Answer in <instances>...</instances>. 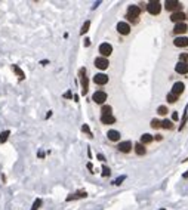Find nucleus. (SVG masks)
I'll list each match as a JSON object with an SVG mask.
<instances>
[{
  "mask_svg": "<svg viewBox=\"0 0 188 210\" xmlns=\"http://www.w3.org/2000/svg\"><path fill=\"white\" fill-rule=\"evenodd\" d=\"M86 197H87V193H86L85 189H80V191H76L71 195H68L67 201H73V200H79V198H86Z\"/></svg>",
  "mask_w": 188,
  "mask_h": 210,
  "instance_id": "nucleus-11",
  "label": "nucleus"
},
{
  "mask_svg": "<svg viewBox=\"0 0 188 210\" xmlns=\"http://www.w3.org/2000/svg\"><path fill=\"white\" fill-rule=\"evenodd\" d=\"M9 135H10V132H9V130H3V132L0 133V142H2V143L6 142V141H8V138H9Z\"/></svg>",
  "mask_w": 188,
  "mask_h": 210,
  "instance_id": "nucleus-23",
  "label": "nucleus"
},
{
  "mask_svg": "<svg viewBox=\"0 0 188 210\" xmlns=\"http://www.w3.org/2000/svg\"><path fill=\"white\" fill-rule=\"evenodd\" d=\"M126 179V175H121V176H119L117 179H114V182H113V185H116V186H119V185L123 184V181Z\"/></svg>",
  "mask_w": 188,
  "mask_h": 210,
  "instance_id": "nucleus-27",
  "label": "nucleus"
},
{
  "mask_svg": "<svg viewBox=\"0 0 188 210\" xmlns=\"http://www.w3.org/2000/svg\"><path fill=\"white\" fill-rule=\"evenodd\" d=\"M111 52H113V46L110 44V43H101V44H99V53H101L102 58L110 56Z\"/></svg>",
  "mask_w": 188,
  "mask_h": 210,
  "instance_id": "nucleus-6",
  "label": "nucleus"
},
{
  "mask_svg": "<svg viewBox=\"0 0 188 210\" xmlns=\"http://www.w3.org/2000/svg\"><path fill=\"white\" fill-rule=\"evenodd\" d=\"M87 169L92 172V169H94V166H92V163H87Z\"/></svg>",
  "mask_w": 188,
  "mask_h": 210,
  "instance_id": "nucleus-40",
  "label": "nucleus"
},
{
  "mask_svg": "<svg viewBox=\"0 0 188 210\" xmlns=\"http://www.w3.org/2000/svg\"><path fill=\"white\" fill-rule=\"evenodd\" d=\"M40 64H42V65H48V64H49V61H46V59H44V61H40Z\"/></svg>",
  "mask_w": 188,
  "mask_h": 210,
  "instance_id": "nucleus-39",
  "label": "nucleus"
},
{
  "mask_svg": "<svg viewBox=\"0 0 188 210\" xmlns=\"http://www.w3.org/2000/svg\"><path fill=\"white\" fill-rule=\"evenodd\" d=\"M172 118H173V121H178V113H175V111H173V114H172Z\"/></svg>",
  "mask_w": 188,
  "mask_h": 210,
  "instance_id": "nucleus-36",
  "label": "nucleus"
},
{
  "mask_svg": "<svg viewBox=\"0 0 188 210\" xmlns=\"http://www.w3.org/2000/svg\"><path fill=\"white\" fill-rule=\"evenodd\" d=\"M120 136H121V135H120L117 130H108V133H107V138H108L110 141H113V142H117L120 139Z\"/></svg>",
  "mask_w": 188,
  "mask_h": 210,
  "instance_id": "nucleus-18",
  "label": "nucleus"
},
{
  "mask_svg": "<svg viewBox=\"0 0 188 210\" xmlns=\"http://www.w3.org/2000/svg\"><path fill=\"white\" fill-rule=\"evenodd\" d=\"M42 206V200L40 198H36L34 203H33V207H31V210H39V207Z\"/></svg>",
  "mask_w": 188,
  "mask_h": 210,
  "instance_id": "nucleus-30",
  "label": "nucleus"
},
{
  "mask_svg": "<svg viewBox=\"0 0 188 210\" xmlns=\"http://www.w3.org/2000/svg\"><path fill=\"white\" fill-rule=\"evenodd\" d=\"M153 142V136L150 133H144L142 136H141V143L142 145H145V143H151Z\"/></svg>",
  "mask_w": 188,
  "mask_h": 210,
  "instance_id": "nucleus-21",
  "label": "nucleus"
},
{
  "mask_svg": "<svg viewBox=\"0 0 188 210\" xmlns=\"http://www.w3.org/2000/svg\"><path fill=\"white\" fill-rule=\"evenodd\" d=\"M116 28H117V33L121 34V36H128V34L130 33V25H129L128 22H125V21H120V22H117Z\"/></svg>",
  "mask_w": 188,
  "mask_h": 210,
  "instance_id": "nucleus-4",
  "label": "nucleus"
},
{
  "mask_svg": "<svg viewBox=\"0 0 188 210\" xmlns=\"http://www.w3.org/2000/svg\"><path fill=\"white\" fill-rule=\"evenodd\" d=\"M101 121L104 124H114L116 123V117L113 114H101Z\"/></svg>",
  "mask_w": 188,
  "mask_h": 210,
  "instance_id": "nucleus-17",
  "label": "nucleus"
},
{
  "mask_svg": "<svg viewBox=\"0 0 188 210\" xmlns=\"http://www.w3.org/2000/svg\"><path fill=\"white\" fill-rule=\"evenodd\" d=\"M164 8L173 13V12H178V10L182 8V5H181V2H171V0H169V2H164Z\"/></svg>",
  "mask_w": 188,
  "mask_h": 210,
  "instance_id": "nucleus-9",
  "label": "nucleus"
},
{
  "mask_svg": "<svg viewBox=\"0 0 188 210\" xmlns=\"http://www.w3.org/2000/svg\"><path fill=\"white\" fill-rule=\"evenodd\" d=\"M95 67L98 68V70H107L108 68V65H110V62H108V59L107 58H102V56H98V58H95L94 61Z\"/></svg>",
  "mask_w": 188,
  "mask_h": 210,
  "instance_id": "nucleus-5",
  "label": "nucleus"
},
{
  "mask_svg": "<svg viewBox=\"0 0 188 210\" xmlns=\"http://www.w3.org/2000/svg\"><path fill=\"white\" fill-rule=\"evenodd\" d=\"M89 44H90V39H85V46L87 48Z\"/></svg>",
  "mask_w": 188,
  "mask_h": 210,
  "instance_id": "nucleus-38",
  "label": "nucleus"
},
{
  "mask_svg": "<svg viewBox=\"0 0 188 210\" xmlns=\"http://www.w3.org/2000/svg\"><path fill=\"white\" fill-rule=\"evenodd\" d=\"M160 126H162V121H160L159 118H153V120H151V127H153V129H159Z\"/></svg>",
  "mask_w": 188,
  "mask_h": 210,
  "instance_id": "nucleus-28",
  "label": "nucleus"
},
{
  "mask_svg": "<svg viewBox=\"0 0 188 210\" xmlns=\"http://www.w3.org/2000/svg\"><path fill=\"white\" fill-rule=\"evenodd\" d=\"M184 90H185V84L182 83V82H176V83H173V87H172V92L171 93L176 95V96H179Z\"/></svg>",
  "mask_w": 188,
  "mask_h": 210,
  "instance_id": "nucleus-13",
  "label": "nucleus"
},
{
  "mask_svg": "<svg viewBox=\"0 0 188 210\" xmlns=\"http://www.w3.org/2000/svg\"><path fill=\"white\" fill-rule=\"evenodd\" d=\"M187 108H188V105L185 107V111H184V117H182V123H181V126H179V130H182V129H184V126H185V123H187V120H188Z\"/></svg>",
  "mask_w": 188,
  "mask_h": 210,
  "instance_id": "nucleus-26",
  "label": "nucleus"
},
{
  "mask_svg": "<svg viewBox=\"0 0 188 210\" xmlns=\"http://www.w3.org/2000/svg\"><path fill=\"white\" fill-rule=\"evenodd\" d=\"M92 99H94V102L99 104V105H102L104 102L107 101V93L102 92V90H96V92L92 95Z\"/></svg>",
  "mask_w": 188,
  "mask_h": 210,
  "instance_id": "nucleus-7",
  "label": "nucleus"
},
{
  "mask_svg": "<svg viewBox=\"0 0 188 210\" xmlns=\"http://www.w3.org/2000/svg\"><path fill=\"white\" fill-rule=\"evenodd\" d=\"M179 62L188 64V53H181L179 55Z\"/></svg>",
  "mask_w": 188,
  "mask_h": 210,
  "instance_id": "nucleus-32",
  "label": "nucleus"
},
{
  "mask_svg": "<svg viewBox=\"0 0 188 210\" xmlns=\"http://www.w3.org/2000/svg\"><path fill=\"white\" fill-rule=\"evenodd\" d=\"M147 10H148L151 15H159V13L162 12V3H160V2H157V0L150 2V3L147 5Z\"/></svg>",
  "mask_w": 188,
  "mask_h": 210,
  "instance_id": "nucleus-3",
  "label": "nucleus"
},
{
  "mask_svg": "<svg viewBox=\"0 0 188 210\" xmlns=\"http://www.w3.org/2000/svg\"><path fill=\"white\" fill-rule=\"evenodd\" d=\"M71 96H73V95H71V90H68V92L64 93V98H67V99H70Z\"/></svg>",
  "mask_w": 188,
  "mask_h": 210,
  "instance_id": "nucleus-35",
  "label": "nucleus"
},
{
  "mask_svg": "<svg viewBox=\"0 0 188 210\" xmlns=\"http://www.w3.org/2000/svg\"><path fill=\"white\" fill-rule=\"evenodd\" d=\"M94 83L98 84V86H104V84L108 83V76L104 74V73H98L94 76Z\"/></svg>",
  "mask_w": 188,
  "mask_h": 210,
  "instance_id": "nucleus-8",
  "label": "nucleus"
},
{
  "mask_svg": "<svg viewBox=\"0 0 188 210\" xmlns=\"http://www.w3.org/2000/svg\"><path fill=\"white\" fill-rule=\"evenodd\" d=\"M102 114H111V111H113V108L110 107V105H102Z\"/></svg>",
  "mask_w": 188,
  "mask_h": 210,
  "instance_id": "nucleus-31",
  "label": "nucleus"
},
{
  "mask_svg": "<svg viewBox=\"0 0 188 210\" xmlns=\"http://www.w3.org/2000/svg\"><path fill=\"white\" fill-rule=\"evenodd\" d=\"M182 176H184V178H188V172H187V173H184Z\"/></svg>",
  "mask_w": 188,
  "mask_h": 210,
  "instance_id": "nucleus-43",
  "label": "nucleus"
},
{
  "mask_svg": "<svg viewBox=\"0 0 188 210\" xmlns=\"http://www.w3.org/2000/svg\"><path fill=\"white\" fill-rule=\"evenodd\" d=\"M175 71H176L178 74H182V76L188 74V64H184V62H178V64L175 65Z\"/></svg>",
  "mask_w": 188,
  "mask_h": 210,
  "instance_id": "nucleus-16",
  "label": "nucleus"
},
{
  "mask_svg": "<svg viewBox=\"0 0 188 210\" xmlns=\"http://www.w3.org/2000/svg\"><path fill=\"white\" fill-rule=\"evenodd\" d=\"M166 101L169 102V104H175V102L178 101V96H176V95H173V93H167Z\"/></svg>",
  "mask_w": 188,
  "mask_h": 210,
  "instance_id": "nucleus-24",
  "label": "nucleus"
},
{
  "mask_svg": "<svg viewBox=\"0 0 188 210\" xmlns=\"http://www.w3.org/2000/svg\"><path fill=\"white\" fill-rule=\"evenodd\" d=\"M117 150L120 152H123V154H129V152L132 151V142L130 141H125V142H120L117 145Z\"/></svg>",
  "mask_w": 188,
  "mask_h": 210,
  "instance_id": "nucleus-10",
  "label": "nucleus"
},
{
  "mask_svg": "<svg viewBox=\"0 0 188 210\" xmlns=\"http://www.w3.org/2000/svg\"><path fill=\"white\" fill-rule=\"evenodd\" d=\"M173 44H175L176 48H187L188 46V37L179 36V37H176V39L173 40Z\"/></svg>",
  "mask_w": 188,
  "mask_h": 210,
  "instance_id": "nucleus-14",
  "label": "nucleus"
},
{
  "mask_svg": "<svg viewBox=\"0 0 188 210\" xmlns=\"http://www.w3.org/2000/svg\"><path fill=\"white\" fill-rule=\"evenodd\" d=\"M98 160L99 161H105V157H104L102 154H98Z\"/></svg>",
  "mask_w": 188,
  "mask_h": 210,
  "instance_id": "nucleus-37",
  "label": "nucleus"
},
{
  "mask_svg": "<svg viewBox=\"0 0 188 210\" xmlns=\"http://www.w3.org/2000/svg\"><path fill=\"white\" fill-rule=\"evenodd\" d=\"M110 175H111V170L107 167V166H104V167H102V176L104 178H108Z\"/></svg>",
  "mask_w": 188,
  "mask_h": 210,
  "instance_id": "nucleus-33",
  "label": "nucleus"
},
{
  "mask_svg": "<svg viewBox=\"0 0 188 210\" xmlns=\"http://www.w3.org/2000/svg\"><path fill=\"white\" fill-rule=\"evenodd\" d=\"M160 210H164V209H160Z\"/></svg>",
  "mask_w": 188,
  "mask_h": 210,
  "instance_id": "nucleus-44",
  "label": "nucleus"
},
{
  "mask_svg": "<svg viewBox=\"0 0 188 210\" xmlns=\"http://www.w3.org/2000/svg\"><path fill=\"white\" fill-rule=\"evenodd\" d=\"M39 157H40V158H42V157H44V152H43V151H39Z\"/></svg>",
  "mask_w": 188,
  "mask_h": 210,
  "instance_id": "nucleus-41",
  "label": "nucleus"
},
{
  "mask_svg": "<svg viewBox=\"0 0 188 210\" xmlns=\"http://www.w3.org/2000/svg\"><path fill=\"white\" fill-rule=\"evenodd\" d=\"M99 5H101V2H96V3H95V5H94V9H95V8H98Z\"/></svg>",
  "mask_w": 188,
  "mask_h": 210,
  "instance_id": "nucleus-42",
  "label": "nucleus"
},
{
  "mask_svg": "<svg viewBox=\"0 0 188 210\" xmlns=\"http://www.w3.org/2000/svg\"><path fill=\"white\" fill-rule=\"evenodd\" d=\"M135 152H136V155H145L147 154L145 145H142L141 142L136 143V145H135Z\"/></svg>",
  "mask_w": 188,
  "mask_h": 210,
  "instance_id": "nucleus-19",
  "label": "nucleus"
},
{
  "mask_svg": "<svg viewBox=\"0 0 188 210\" xmlns=\"http://www.w3.org/2000/svg\"><path fill=\"white\" fill-rule=\"evenodd\" d=\"M188 31V25L185 22H179L173 28V34H185Z\"/></svg>",
  "mask_w": 188,
  "mask_h": 210,
  "instance_id": "nucleus-15",
  "label": "nucleus"
},
{
  "mask_svg": "<svg viewBox=\"0 0 188 210\" xmlns=\"http://www.w3.org/2000/svg\"><path fill=\"white\" fill-rule=\"evenodd\" d=\"M12 70L17 73V76H18V78H19V80H24V78H25V74H24V71H22L21 68L18 67V65H12Z\"/></svg>",
  "mask_w": 188,
  "mask_h": 210,
  "instance_id": "nucleus-20",
  "label": "nucleus"
},
{
  "mask_svg": "<svg viewBox=\"0 0 188 210\" xmlns=\"http://www.w3.org/2000/svg\"><path fill=\"white\" fill-rule=\"evenodd\" d=\"M185 18H187V15H185L184 12H173L171 15V21L179 24V22H184V21H185Z\"/></svg>",
  "mask_w": 188,
  "mask_h": 210,
  "instance_id": "nucleus-12",
  "label": "nucleus"
},
{
  "mask_svg": "<svg viewBox=\"0 0 188 210\" xmlns=\"http://www.w3.org/2000/svg\"><path fill=\"white\" fill-rule=\"evenodd\" d=\"M82 132L87 133L90 138H92V132H90V129H89V126H87V124H83V126H82Z\"/></svg>",
  "mask_w": 188,
  "mask_h": 210,
  "instance_id": "nucleus-34",
  "label": "nucleus"
},
{
  "mask_svg": "<svg viewBox=\"0 0 188 210\" xmlns=\"http://www.w3.org/2000/svg\"><path fill=\"white\" fill-rule=\"evenodd\" d=\"M128 18L132 21V22H138L139 21V15H141V9L138 5H130L128 8Z\"/></svg>",
  "mask_w": 188,
  "mask_h": 210,
  "instance_id": "nucleus-1",
  "label": "nucleus"
},
{
  "mask_svg": "<svg viewBox=\"0 0 188 210\" xmlns=\"http://www.w3.org/2000/svg\"><path fill=\"white\" fill-rule=\"evenodd\" d=\"M160 127H162V129H166V130H172V129H173V123H172L171 120H163Z\"/></svg>",
  "mask_w": 188,
  "mask_h": 210,
  "instance_id": "nucleus-22",
  "label": "nucleus"
},
{
  "mask_svg": "<svg viewBox=\"0 0 188 210\" xmlns=\"http://www.w3.org/2000/svg\"><path fill=\"white\" fill-rule=\"evenodd\" d=\"M157 114H159V116H166V114H167V108H166L164 105H160V107L157 108Z\"/></svg>",
  "mask_w": 188,
  "mask_h": 210,
  "instance_id": "nucleus-29",
  "label": "nucleus"
},
{
  "mask_svg": "<svg viewBox=\"0 0 188 210\" xmlns=\"http://www.w3.org/2000/svg\"><path fill=\"white\" fill-rule=\"evenodd\" d=\"M79 78H80V82H82V87H83V95L87 93L89 90V77L86 76V68H80V71H79Z\"/></svg>",
  "mask_w": 188,
  "mask_h": 210,
  "instance_id": "nucleus-2",
  "label": "nucleus"
},
{
  "mask_svg": "<svg viewBox=\"0 0 188 210\" xmlns=\"http://www.w3.org/2000/svg\"><path fill=\"white\" fill-rule=\"evenodd\" d=\"M89 27H90V21L87 19V21H85V24H83L82 30H80V34H86V33H87V31H89Z\"/></svg>",
  "mask_w": 188,
  "mask_h": 210,
  "instance_id": "nucleus-25",
  "label": "nucleus"
}]
</instances>
